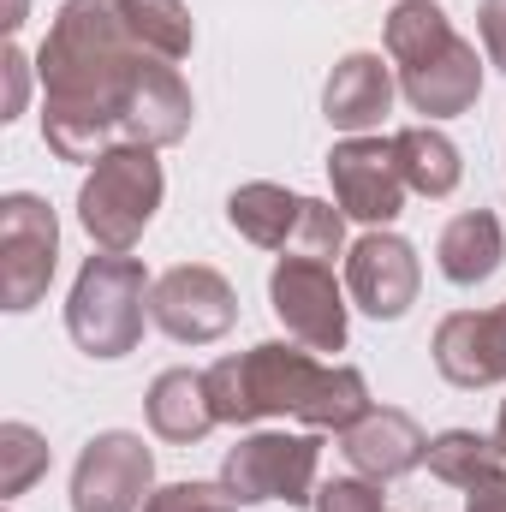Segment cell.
Instances as JSON below:
<instances>
[{
    "label": "cell",
    "instance_id": "cell-7",
    "mask_svg": "<svg viewBox=\"0 0 506 512\" xmlns=\"http://www.w3.org/2000/svg\"><path fill=\"white\" fill-rule=\"evenodd\" d=\"M60 268V221L42 197L12 191L0 197V304L12 316L36 310Z\"/></svg>",
    "mask_w": 506,
    "mask_h": 512
},
{
    "label": "cell",
    "instance_id": "cell-19",
    "mask_svg": "<svg viewBox=\"0 0 506 512\" xmlns=\"http://www.w3.org/2000/svg\"><path fill=\"white\" fill-rule=\"evenodd\" d=\"M435 262L453 286H483L495 268L506 262V233H501V215L495 209H465L441 227L435 239Z\"/></svg>",
    "mask_w": 506,
    "mask_h": 512
},
{
    "label": "cell",
    "instance_id": "cell-1",
    "mask_svg": "<svg viewBox=\"0 0 506 512\" xmlns=\"http://www.w3.org/2000/svg\"><path fill=\"white\" fill-rule=\"evenodd\" d=\"M155 60L131 42L120 0H66L36 48L42 78V143L60 161L96 167L108 149H120V102H126L137 66Z\"/></svg>",
    "mask_w": 506,
    "mask_h": 512
},
{
    "label": "cell",
    "instance_id": "cell-17",
    "mask_svg": "<svg viewBox=\"0 0 506 512\" xmlns=\"http://www.w3.org/2000/svg\"><path fill=\"white\" fill-rule=\"evenodd\" d=\"M393 72L381 66V54H346L334 72H328V84H322V114H328V126L334 131H352V137H370V131L393 114Z\"/></svg>",
    "mask_w": 506,
    "mask_h": 512
},
{
    "label": "cell",
    "instance_id": "cell-28",
    "mask_svg": "<svg viewBox=\"0 0 506 512\" xmlns=\"http://www.w3.org/2000/svg\"><path fill=\"white\" fill-rule=\"evenodd\" d=\"M477 36H483L489 66L506 72V0H477Z\"/></svg>",
    "mask_w": 506,
    "mask_h": 512
},
{
    "label": "cell",
    "instance_id": "cell-20",
    "mask_svg": "<svg viewBox=\"0 0 506 512\" xmlns=\"http://www.w3.org/2000/svg\"><path fill=\"white\" fill-rule=\"evenodd\" d=\"M387 143H393L405 191H417V197H453L459 191L465 161H459V143L441 126H405V131H393Z\"/></svg>",
    "mask_w": 506,
    "mask_h": 512
},
{
    "label": "cell",
    "instance_id": "cell-18",
    "mask_svg": "<svg viewBox=\"0 0 506 512\" xmlns=\"http://www.w3.org/2000/svg\"><path fill=\"white\" fill-rule=\"evenodd\" d=\"M143 411H149V429L161 441H173V447H197L221 423L203 370H161L149 382V393H143Z\"/></svg>",
    "mask_w": 506,
    "mask_h": 512
},
{
    "label": "cell",
    "instance_id": "cell-2",
    "mask_svg": "<svg viewBox=\"0 0 506 512\" xmlns=\"http://www.w3.org/2000/svg\"><path fill=\"white\" fill-rule=\"evenodd\" d=\"M221 423H262V417H298L310 429H352L370 411V382L352 364H316V352L262 340L239 358H221L203 370Z\"/></svg>",
    "mask_w": 506,
    "mask_h": 512
},
{
    "label": "cell",
    "instance_id": "cell-8",
    "mask_svg": "<svg viewBox=\"0 0 506 512\" xmlns=\"http://www.w3.org/2000/svg\"><path fill=\"white\" fill-rule=\"evenodd\" d=\"M268 304L292 346L304 352H346V286L334 280V262L280 256L268 274Z\"/></svg>",
    "mask_w": 506,
    "mask_h": 512
},
{
    "label": "cell",
    "instance_id": "cell-10",
    "mask_svg": "<svg viewBox=\"0 0 506 512\" xmlns=\"http://www.w3.org/2000/svg\"><path fill=\"white\" fill-rule=\"evenodd\" d=\"M155 495V453L131 429H102L72 465V512H143Z\"/></svg>",
    "mask_w": 506,
    "mask_h": 512
},
{
    "label": "cell",
    "instance_id": "cell-6",
    "mask_svg": "<svg viewBox=\"0 0 506 512\" xmlns=\"http://www.w3.org/2000/svg\"><path fill=\"white\" fill-rule=\"evenodd\" d=\"M316 471H322V441L316 435H286V429H256L221 459V483L239 507H262V501L310 507L316 501Z\"/></svg>",
    "mask_w": 506,
    "mask_h": 512
},
{
    "label": "cell",
    "instance_id": "cell-3",
    "mask_svg": "<svg viewBox=\"0 0 506 512\" xmlns=\"http://www.w3.org/2000/svg\"><path fill=\"white\" fill-rule=\"evenodd\" d=\"M149 286L155 280L143 274L137 256H126V251L90 256L78 268V280H72V298H66V334H72V346L90 352V358H102V364L137 352L143 322H149Z\"/></svg>",
    "mask_w": 506,
    "mask_h": 512
},
{
    "label": "cell",
    "instance_id": "cell-9",
    "mask_svg": "<svg viewBox=\"0 0 506 512\" xmlns=\"http://www.w3.org/2000/svg\"><path fill=\"white\" fill-rule=\"evenodd\" d=\"M149 322L179 346H209L239 322V292L209 262H173L149 286Z\"/></svg>",
    "mask_w": 506,
    "mask_h": 512
},
{
    "label": "cell",
    "instance_id": "cell-16",
    "mask_svg": "<svg viewBox=\"0 0 506 512\" xmlns=\"http://www.w3.org/2000/svg\"><path fill=\"white\" fill-rule=\"evenodd\" d=\"M399 96L411 102V114H429V120H459L477 108L483 96V54L477 42L453 36L441 54H429L423 66H405L399 72Z\"/></svg>",
    "mask_w": 506,
    "mask_h": 512
},
{
    "label": "cell",
    "instance_id": "cell-30",
    "mask_svg": "<svg viewBox=\"0 0 506 512\" xmlns=\"http://www.w3.org/2000/svg\"><path fill=\"white\" fill-rule=\"evenodd\" d=\"M24 6H30V0H6V30H18V24H24Z\"/></svg>",
    "mask_w": 506,
    "mask_h": 512
},
{
    "label": "cell",
    "instance_id": "cell-25",
    "mask_svg": "<svg viewBox=\"0 0 506 512\" xmlns=\"http://www.w3.org/2000/svg\"><path fill=\"white\" fill-rule=\"evenodd\" d=\"M143 512H239V501L227 483H167L143 501Z\"/></svg>",
    "mask_w": 506,
    "mask_h": 512
},
{
    "label": "cell",
    "instance_id": "cell-13",
    "mask_svg": "<svg viewBox=\"0 0 506 512\" xmlns=\"http://www.w3.org/2000/svg\"><path fill=\"white\" fill-rule=\"evenodd\" d=\"M435 370L453 387L506 382V304L495 310H453L435 328Z\"/></svg>",
    "mask_w": 506,
    "mask_h": 512
},
{
    "label": "cell",
    "instance_id": "cell-11",
    "mask_svg": "<svg viewBox=\"0 0 506 512\" xmlns=\"http://www.w3.org/2000/svg\"><path fill=\"white\" fill-rule=\"evenodd\" d=\"M328 179H334V203H340L346 221L387 227L405 209V179H399L393 143H381V137H346V143H334Z\"/></svg>",
    "mask_w": 506,
    "mask_h": 512
},
{
    "label": "cell",
    "instance_id": "cell-22",
    "mask_svg": "<svg viewBox=\"0 0 506 512\" xmlns=\"http://www.w3.org/2000/svg\"><path fill=\"white\" fill-rule=\"evenodd\" d=\"M120 18H126L131 42L167 66H179L197 42V24H191V6L185 0H120Z\"/></svg>",
    "mask_w": 506,
    "mask_h": 512
},
{
    "label": "cell",
    "instance_id": "cell-29",
    "mask_svg": "<svg viewBox=\"0 0 506 512\" xmlns=\"http://www.w3.org/2000/svg\"><path fill=\"white\" fill-rule=\"evenodd\" d=\"M465 512H506V477H501V483H483V489H471Z\"/></svg>",
    "mask_w": 506,
    "mask_h": 512
},
{
    "label": "cell",
    "instance_id": "cell-21",
    "mask_svg": "<svg viewBox=\"0 0 506 512\" xmlns=\"http://www.w3.org/2000/svg\"><path fill=\"white\" fill-rule=\"evenodd\" d=\"M423 465H429L435 483L465 489V495L506 477L501 441H489V435H477V429H441V435H429V459H423Z\"/></svg>",
    "mask_w": 506,
    "mask_h": 512
},
{
    "label": "cell",
    "instance_id": "cell-23",
    "mask_svg": "<svg viewBox=\"0 0 506 512\" xmlns=\"http://www.w3.org/2000/svg\"><path fill=\"white\" fill-rule=\"evenodd\" d=\"M453 36H459V30H453V18H447L435 0H399V6L387 12V60H393V72L423 66V60L441 54Z\"/></svg>",
    "mask_w": 506,
    "mask_h": 512
},
{
    "label": "cell",
    "instance_id": "cell-4",
    "mask_svg": "<svg viewBox=\"0 0 506 512\" xmlns=\"http://www.w3.org/2000/svg\"><path fill=\"white\" fill-rule=\"evenodd\" d=\"M161 191H167V179H161L155 149L120 143V149H108V155L90 167V179L78 185V221H84V233H90L102 251H131V245L149 233V221H155V209H161Z\"/></svg>",
    "mask_w": 506,
    "mask_h": 512
},
{
    "label": "cell",
    "instance_id": "cell-26",
    "mask_svg": "<svg viewBox=\"0 0 506 512\" xmlns=\"http://www.w3.org/2000/svg\"><path fill=\"white\" fill-rule=\"evenodd\" d=\"M310 507L316 512H387V501H381V483H370V477H334V483L316 489Z\"/></svg>",
    "mask_w": 506,
    "mask_h": 512
},
{
    "label": "cell",
    "instance_id": "cell-5",
    "mask_svg": "<svg viewBox=\"0 0 506 512\" xmlns=\"http://www.w3.org/2000/svg\"><path fill=\"white\" fill-rule=\"evenodd\" d=\"M227 227L239 239H251L256 251H280V256L334 262L346 251V215L334 203L298 197V191L268 185V179H251L227 197Z\"/></svg>",
    "mask_w": 506,
    "mask_h": 512
},
{
    "label": "cell",
    "instance_id": "cell-15",
    "mask_svg": "<svg viewBox=\"0 0 506 512\" xmlns=\"http://www.w3.org/2000/svg\"><path fill=\"white\" fill-rule=\"evenodd\" d=\"M191 90L179 78V66L167 60H143L137 78H131L126 102H120V137L143 143V149H173L185 131H191Z\"/></svg>",
    "mask_w": 506,
    "mask_h": 512
},
{
    "label": "cell",
    "instance_id": "cell-27",
    "mask_svg": "<svg viewBox=\"0 0 506 512\" xmlns=\"http://www.w3.org/2000/svg\"><path fill=\"white\" fill-rule=\"evenodd\" d=\"M30 66H36V60H30L18 42L0 54V72H6V102H0V120H18V114H24V96H30Z\"/></svg>",
    "mask_w": 506,
    "mask_h": 512
},
{
    "label": "cell",
    "instance_id": "cell-14",
    "mask_svg": "<svg viewBox=\"0 0 506 512\" xmlns=\"http://www.w3.org/2000/svg\"><path fill=\"white\" fill-rule=\"evenodd\" d=\"M340 453H346V465H352L358 477L393 483V477H405V471H417V465L429 459V435L417 429L411 411H399V405H370L352 429H340Z\"/></svg>",
    "mask_w": 506,
    "mask_h": 512
},
{
    "label": "cell",
    "instance_id": "cell-12",
    "mask_svg": "<svg viewBox=\"0 0 506 512\" xmlns=\"http://www.w3.org/2000/svg\"><path fill=\"white\" fill-rule=\"evenodd\" d=\"M417 286H423V268H417V251L399 239V233H364L352 251H346V292L364 316L376 322H399L411 304H417Z\"/></svg>",
    "mask_w": 506,
    "mask_h": 512
},
{
    "label": "cell",
    "instance_id": "cell-24",
    "mask_svg": "<svg viewBox=\"0 0 506 512\" xmlns=\"http://www.w3.org/2000/svg\"><path fill=\"white\" fill-rule=\"evenodd\" d=\"M48 471V441L30 423H0V495L18 501Z\"/></svg>",
    "mask_w": 506,
    "mask_h": 512
},
{
    "label": "cell",
    "instance_id": "cell-31",
    "mask_svg": "<svg viewBox=\"0 0 506 512\" xmlns=\"http://www.w3.org/2000/svg\"><path fill=\"white\" fill-rule=\"evenodd\" d=\"M495 441H501V453H506V399H501V417H495Z\"/></svg>",
    "mask_w": 506,
    "mask_h": 512
}]
</instances>
